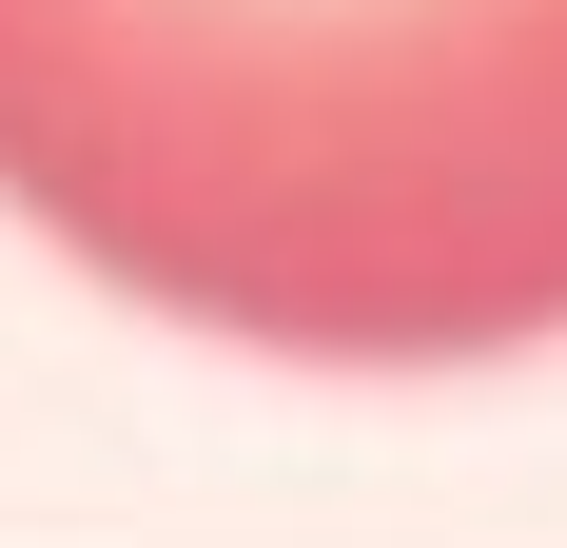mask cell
<instances>
[{
  "label": "cell",
  "instance_id": "cell-1",
  "mask_svg": "<svg viewBox=\"0 0 567 548\" xmlns=\"http://www.w3.org/2000/svg\"><path fill=\"white\" fill-rule=\"evenodd\" d=\"M0 216L293 373L567 333V0H0Z\"/></svg>",
  "mask_w": 567,
  "mask_h": 548
}]
</instances>
